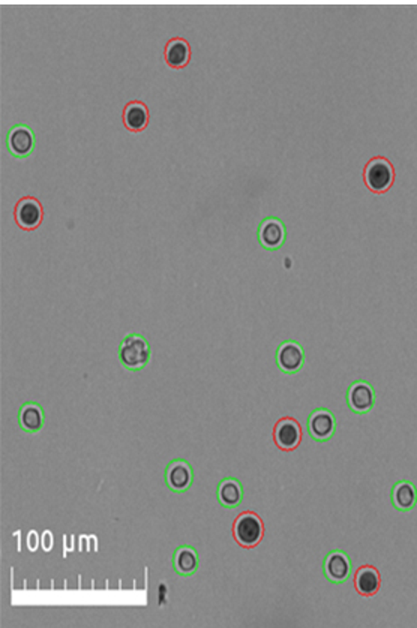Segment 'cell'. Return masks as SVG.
Returning a JSON list of instances; mask_svg holds the SVG:
<instances>
[{
	"label": "cell",
	"instance_id": "cell-1",
	"mask_svg": "<svg viewBox=\"0 0 417 628\" xmlns=\"http://www.w3.org/2000/svg\"><path fill=\"white\" fill-rule=\"evenodd\" d=\"M152 348L149 341L139 333L126 334L119 345L121 365L131 372H140L149 365Z\"/></svg>",
	"mask_w": 417,
	"mask_h": 628
},
{
	"label": "cell",
	"instance_id": "cell-2",
	"mask_svg": "<svg viewBox=\"0 0 417 628\" xmlns=\"http://www.w3.org/2000/svg\"><path fill=\"white\" fill-rule=\"evenodd\" d=\"M234 539L245 549H252L260 544L265 535V525L260 516L254 512H243L233 525Z\"/></svg>",
	"mask_w": 417,
	"mask_h": 628
},
{
	"label": "cell",
	"instance_id": "cell-3",
	"mask_svg": "<svg viewBox=\"0 0 417 628\" xmlns=\"http://www.w3.org/2000/svg\"><path fill=\"white\" fill-rule=\"evenodd\" d=\"M366 188L374 194H386L392 188L395 180V170L386 158L371 159L364 171Z\"/></svg>",
	"mask_w": 417,
	"mask_h": 628
},
{
	"label": "cell",
	"instance_id": "cell-4",
	"mask_svg": "<svg viewBox=\"0 0 417 628\" xmlns=\"http://www.w3.org/2000/svg\"><path fill=\"white\" fill-rule=\"evenodd\" d=\"M14 221L23 231L38 230L44 221V207L38 198L26 195L14 207Z\"/></svg>",
	"mask_w": 417,
	"mask_h": 628
},
{
	"label": "cell",
	"instance_id": "cell-5",
	"mask_svg": "<svg viewBox=\"0 0 417 628\" xmlns=\"http://www.w3.org/2000/svg\"><path fill=\"white\" fill-rule=\"evenodd\" d=\"M36 135L29 125L17 123L6 134V149L11 156L26 159L35 152Z\"/></svg>",
	"mask_w": 417,
	"mask_h": 628
},
{
	"label": "cell",
	"instance_id": "cell-6",
	"mask_svg": "<svg viewBox=\"0 0 417 628\" xmlns=\"http://www.w3.org/2000/svg\"><path fill=\"white\" fill-rule=\"evenodd\" d=\"M337 432V418L328 408H317L308 417V433L317 442H328Z\"/></svg>",
	"mask_w": 417,
	"mask_h": 628
},
{
	"label": "cell",
	"instance_id": "cell-7",
	"mask_svg": "<svg viewBox=\"0 0 417 628\" xmlns=\"http://www.w3.org/2000/svg\"><path fill=\"white\" fill-rule=\"evenodd\" d=\"M166 485L173 494H184L194 483V469L185 459H173L166 468Z\"/></svg>",
	"mask_w": 417,
	"mask_h": 628
},
{
	"label": "cell",
	"instance_id": "cell-8",
	"mask_svg": "<svg viewBox=\"0 0 417 628\" xmlns=\"http://www.w3.org/2000/svg\"><path fill=\"white\" fill-rule=\"evenodd\" d=\"M257 237L263 248L275 252L284 246L287 240V228L284 222L275 216H269L258 225Z\"/></svg>",
	"mask_w": 417,
	"mask_h": 628
},
{
	"label": "cell",
	"instance_id": "cell-9",
	"mask_svg": "<svg viewBox=\"0 0 417 628\" xmlns=\"http://www.w3.org/2000/svg\"><path fill=\"white\" fill-rule=\"evenodd\" d=\"M375 390L368 381L357 379L347 390V404L355 414L364 415L373 411L375 405Z\"/></svg>",
	"mask_w": 417,
	"mask_h": 628
},
{
	"label": "cell",
	"instance_id": "cell-10",
	"mask_svg": "<svg viewBox=\"0 0 417 628\" xmlns=\"http://www.w3.org/2000/svg\"><path fill=\"white\" fill-rule=\"evenodd\" d=\"M305 365V350L296 341H284L276 350V366L287 375H294Z\"/></svg>",
	"mask_w": 417,
	"mask_h": 628
},
{
	"label": "cell",
	"instance_id": "cell-11",
	"mask_svg": "<svg viewBox=\"0 0 417 628\" xmlns=\"http://www.w3.org/2000/svg\"><path fill=\"white\" fill-rule=\"evenodd\" d=\"M353 564L348 553L344 550H332L326 555L323 562L324 576L332 584H344L351 577Z\"/></svg>",
	"mask_w": 417,
	"mask_h": 628
},
{
	"label": "cell",
	"instance_id": "cell-12",
	"mask_svg": "<svg viewBox=\"0 0 417 628\" xmlns=\"http://www.w3.org/2000/svg\"><path fill=\"white\" fill-rule=\"evenodd\" d=\"M274 440L279 450L292 451L302 441V427L292 417H284L275 424Z\"/></svg>",
	"mask_w": 417,
	"mask_h": 628
},
{
	"label": "cell",
	"instance_id": "cell-13",
	"mask_svg": "<svg viewBox=\"0 0 417 628\" xmlns=\"http://www.w3.org/2000/svg\"><path fill=\"white\" fill-rule=\"evenodd\" d=\"M122 120L126 129L132 134H140L146 129L149 120H150V111L149 107L143 101H130L123 108Z\"/></svg>",
	"mask_w": 417,
	"mask_h": 628
},
{
	"label": "cell",
	"instance_id": "cell-14",
	"mask_svg": "<svg viewBox=\"0 0 417 628\" xmlns=\"http://www.w3.org/2000/svg\"><path fill=\"white\" fill-rule=\"evenodd\" d=\"M191 45L185 38H171L164 48V60L171 69H184L191 62Z\"/></svg>",
	"mask_w": 417,
	"mask_h": 628
},
{
	"label": "cell",
	"instance_id": "cell-15",
	"mask_svg": "<svg viewBox=\"0 0 417 628\" xmlns=\"http://www.w3.org/2000/svg\"><path fill=\"white\" fill-rule=\"evenodd\" d=\"M216 499L224 508H238L243 501V486L238 478L225 477L216 489Z\"/></svg>",
	"mask_w": 417,
	"mask_h": 628
},
{
	"label": "cell",
	"instance_id": "cell-16",
	"mask_svg": "<svg viewBox=\"0 0 417 628\" xmlns=\"http://www.w3.org/2000/svg\"><path fill=\"white\" fill-rule=\"evenodd\" d=\"M198 566H200V557L193 546L184 544L175 550L173 567L179 576L191 577L197 573Z\"/></svg>",
	"mask_w": 417,
	"mask_h": 628
},
{
	"label": "cell",
	"instance_id": "cell-17",
	"mask_svg": "<svg viewBox=\"0 0 417 628\" xmlns=\"http://www.w3.org/2000/svg\"><path fill=\"white\" fill-rule=\"evenodd\" d=\"M18 424L27 433H38L45 424L44 409L38 402H26L18 411Z\"/></svg>",
	"mask_w": 417,
	"mask_h": 628
},
{
	"label": "cell",
	"instance_id": "cell-18",
	"mask_svg": "<svg viewBox=\"0 0 417 628\" xmlns=\"http://www.w3.org/2000/svg\"><path fill=\"white\" fill-rule=\"evenodd\" d=\"M356 591L364 597L375 595L382 588V576L373 566H362L355 575Z\"/></svg>",
	"mask_w": 417,
	"mask_h": 628
},
{
	"label": "cell",
	"instance_id": "cell-19",
	"mask_svg": "<svg viewBox=\"0 0 417 628\" xmlns=\"http://www.w3.org/2000/svg\"><path fill=\"white\" fill-rule=\"evenodd\" d=\"M392 505L398 512L407 513L417 504V489L409 480H401L392 487L391 492Z\"/></svg>",
	"mask_w": 417,
	"mask_h": 628
},
{
	"label": "cell",
	"instance_id": "cell-20",
	"mask_svg": "<svg viewBox=\"0 0 417 628\" xmlns=\"http://www.w3.org/2000/svg\"><path fill=\"white\" fill-rule=\"evenodd\" d=\"M27 548H29L30 552L38 549V534H36V531H30L29 535H27Z\"/></svg>",
	"mask_w": 417,
	"mask_h": 628
},
{
	"label": "cell",
	"instance_id": "cell-21",
	"mask_svg": "<svg viewBox=\"0 0 417 628\" xmlns=\"http://www.w3.org/2000/svg\"><path fill=\"white\" fill-rule=\"evenodd\" d=\"M42 544H44V549L50 552L51 548H53V534L50 531H45L42 534Z\"/></svg>",
	"mask_w": 417,
	"mask_h": 628
}]
</instances>
